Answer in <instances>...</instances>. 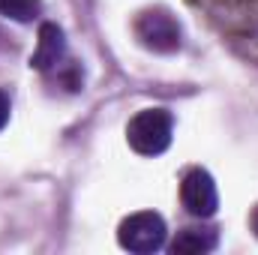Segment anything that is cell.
<instances>
[{
    "mask_svg": "<svg viewBox=\"0 0 258 255\" xmlns=\"http://www.w3.org/2000/svg\"><path fill=\"white\" fill-rule=\"evenodd\" d=\"M9 111H12V102H9V96L0 90V129L9 123Z\"/></svg>",
    "mask_w": 258,
    "mask_h": 255,
    "instance_id": "ba28073f",
    "label": "cell"
},
{
    "mask_svg": "<svg viewBox=\"0 0 258 255\" xmlns=\"http://www.w3.org/2000/svg\"><path fill=\"white\" fill-rule=\"evenodd\" d=\"M174 117L165 108H144L126 123V141L138 156H159L171 147Z\"/></svg>",
    "mask_w": 258,
    "mask_h": 255,
    "instance_id": "6da1fadb",
    "label": "cell"
},
{
    "mask_svg": "<svg viewBox=\"0 0 258 255\" xmlns=\"http://www.w3.org/2000/svg\"><path fill=\"white\" fill-rule=\"evenodd\" d=\"M180 204L186 207V213L195 219H210L219 207V192L210 177V171L204 168H189L180 180Z\"/></svg>",
    "mask_w": 258,
    "mask_h": 255,
    "instance_id": "277c9868",
    "label": "cell"
},
{
    "mask_svg": "<svg viewBox=\"0 0 258 255\" xmlns=\"http://www.w3.org/2000/svg\"><path fill=\"white\" fill-rule=\"evenodd\" d=\"M249 228H252V234L258 237V204H255V210H252V216H249Z\"/></svg>",
    "mask_w": 258,
    "mask_h": 255,
    "instance_id": "9c48e42d",
    "label": "cell"
},
{
    "mask_svg": "<svg viewBox=\"0 0 258 255\" xmlns=\"http://www.w3.org/2000/svg\"><path fill=\"white\" fill-rule=\"evenodd\" d=\"M132 30H135V39L147 51H156V54H174L180 48V42H183V30H180L177 18L168 9H144V12H138Z\"/></svg>",
    "mask_w": 258,
    "mask_h": 255,
    "instance_id": "7a4b0ae2",
    "label": "cell"
},
{
    "mask_svg": "<svg viewBox=\"0 0 258 255\" xmlns=\"http://www.w3.org/2000/svg\"><path fill=\"white\" fill-rule=\"evenodd\" d=\"M165 237H168L165 219L159 213H153V210L129 213L120 222V228H117V243L126 252H135V255H150L156 249H162Z\"/></svg>",
    "mask_w": 258,
    "mask_h": 255,
    "instance_id": "3957f363",
    "label": "cell"
},
{
    "mask_svg": "<svg viewBox=\"0 0 258 255\" xmlns=\"http://www.w3.org/2000/svg\"><path fill=\"white\" fill-rule=\"evenodd\" d=\"M216 246H219L216 228H183L171 240V252L174 255H204V252H213Z\"/></svg>",
    "mask_w": 258,
    "mask_h": 255,
    "instance_id": "8992f818",
    "label": "cell"
},
{
    "mask_svg": "<svg viewBox=\"0 0 258 255\" xmlns=\"http://www.w3.org/2000/svg\"><path fill=\"white\" fill-rule=\"evenodd\" d=\"M66 57V39L63 30L51 21H45L39 27V39H36V51L30 54V66L39 69V72H48V69H57Z\"/></svg>",
    "mask_w": 258,
    "mask_h": 255,
    "instance_id": "5b68a950",
    "label": "cell"
},
{
    "mask_svg": "<svg viewBox=\"0 0 258 255\" xmlns=\"http://www.w3.org/2000/svg\"><path fill=\"white\" fill-rule=\"evenodd\" d=\"M39 12H42L39 0H0V15L12 18L18 24H30Z\"/></svg>",
    "mask_w": 258,
    "mask_h": 255,
    "instance_id": "52a82bcc",
    "label": "cell"
}]
</instances>
